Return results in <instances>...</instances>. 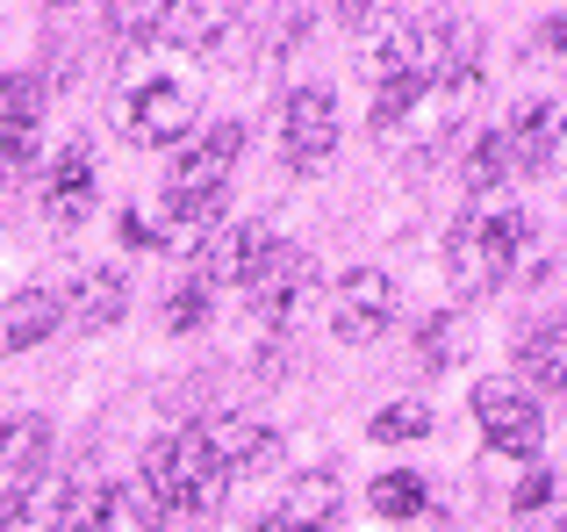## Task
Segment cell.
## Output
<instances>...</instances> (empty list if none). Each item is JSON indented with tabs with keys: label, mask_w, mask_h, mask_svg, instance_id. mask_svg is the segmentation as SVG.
Returning a JSON list of instances; mask_svg holds the SVG:
<instances>
[{
	"label": "cell",
	"mask_w": 567,
	"mask_h": 532,
	"mask_svg": "<svg viewBox=\"0 0 567 532\" xmlns=\"http://www.w3.org/2000/svg\"><path fill=\"white\" fill-rule=\"evenodd\" d=\"M395 324V280L381 266H352L331 288V331L338 346H374V338Z\"/></svg>",
	"instance_id": "cell-3"
},
{
	"label": "cell",
	"mask_w": 567,
	"mask_h": 532,
	"mask_svg": "<svg viewBox=\"0 0 567 532\" xmlns=\"http://www.w3.org/2000/svg\"><path fill=\"white\" fill-rule=\"evenodd\" d=\"M280 144H288V158L302 173L338 152V101H331V86H295L288 109H280Z\"/></svg>",
	"instance_id": "cell-8"
},
{
	"label": "cell",
	"mask_w": 567,
	"mask_h": 532,
	"mask_svg": "<svg viewBox=\"0 0 567 532\" xmlns=\"http://www.w3.org/2000/svg\"><path fill=\"white\" fill-rule=\"evenodd\" d=\"M338 504H346V482L317 468V475H302V482L288 490V504H280L274 519H280V525H295V532H331Z\"/></svg>",
	"instance_id": "cell-15"
},
{
	"label": "cell",
	"mask_w": 567,
	"mask_h": 532,
	"mask_svg": "<svg viewBox=\"0 0 567 532\" xmlns=\"http://www.w3.org/2000/svg\"><path fill=\"white\" fill-rule=\"evenodd\" d=\"M166 0H137V8H109V29L123 43H152V37H166Z\"/></svg>",
	"instance_id": "cell-22"
},
{
	"label": "cell",
	"mask_w": 567,
	"mask_h": 532,
	"mask_svg": "<svg viewBox=\"0 0 567 532\" xmlns=\"http://www.w3.org/2000/svg\"><path fill=\"white\" fill-rule=\"evenodd\" d=\"M517 367H525L532 389L567 396V317L539 324V331H525V346H517Z\"/></svg>",
	"instance_id": "cell-17"
},
{
	"label": "cell",
	"mask_w": 567,
	"mask_h": 532,
	"mask_svg": "<svg viewBox=\"0 0 567 532\" xmlns=\"http://www.w3.org/2000/svg\"><path fill=\"white\" fill-rule=\"evenodd\" d=\"M202 324H208V288L187 274L181 288L166 295V331H202Z\"/></svg>",
	"instance_id": "cell-24"
},
{
	"label": "cell",
	"mask_w": 567,
	"mask_h": 532,
	"mask_svg": "<svg viewBox=\"0 0 567 532\" xmlns=\"http://www.w3.org/2000/svg\"><path fill=\"white\" fill-rule=\"evenodd\" d=\"M43 453H51V424L43 418H8L0 424V468H8L14 482L43 475Z\"/></svg>",
	"instance_id": "cell-18"
},
{
	"label": "cell",
	"mask_w": 567,
	"mask_h": 532,
	"mask_svg": "<svg viewBox=\"0 0 567 532\" xmlns=\"http://www.w3.org/2000/svg\"><path fill=\"white\" fill-rule=\"evenodd\" d=\"M58 324H65V303H58L51 288H22V295H8V303H0V352H29V346H43Z\"/></svg>",
	"instance_id": "cell-14"
},
{
	"label": "cell",
	"mask_w": 567,
	"mask_h": 532,
	"mask_svg": "<svg viewBox=\"0 0 567 532\" xmlns=\"http://www.w3.org/2000/svg\"><path fill=\"white\" fill-rule=\"evenodd\" d=\"M245 22V8H223V0H194V8H173L166 14V43H181V51H216L230 29Z\"/></svg>",
	"instance_id": "cell-16"
},
{
	"label": "cell",
	"mask_w": 567,
	"mask_h": 532,
	"mask_svg": "<svg viewBox=\"0 0 567 532\" xmlns=\"http://www.w3.org/2000/svg\"><path fill=\"white\" fill-rule=\"evenodd\" d=\"M115 504H123V511H130V519H137V532H158V525H166V504H158V497H152V490H144V482H137V475H130V482H123V490H115Z\"/></svg>",
	"instance_id": "cell-26"
},
{
	"label": "cell",
	"mask_w": 567,
	"mask_h": 532,
	"mask_svg": "<svg viewBox=\"0 0 567 532\" xmlns=\"http://www.w3.org/2000/svg\"><path fill=\"white\" fill-rule=\"evenodd\" d=\"M460 352H467V317H460V309H431V317L416 324V367L445 375Z\"/></svg>",
	"instance_id": "cell-19"
},
{
	"label": "cell",
	"mask_w": 567,
	"mask_h": 532,
	"mask_svg": "<svg viewBox=\"0 0 567 532\" xmlns=\"http://www.w3.org/2000/svg\"><path fill=\"white\" fill-rule=\"evenodd\" d=\"M65 511H72V475H29L14 482L0 532H65Z\"/></svg>",
	"instance_id": "cell-13"
},
{
	"label": "cell",
	"mask_w": 567,
	"mask_h": 532,
	"mask_svg": "<svg viewBox=\"0 0 567 532\" xmlns=\"http://www.w3.org/2000/svg\"><path fill=\"white\" fill-rule=\"evenodd\" d=\"M8 497H14V482H8V490H0V511H8Z\"/></svg>",
	"instance_id": "cell-31"
},
{
	"label": "cell",
	"mask_w": 567,
	"mask_h": 532,
	"mask_svg": "<svg viewBox=\"0 0 567 532\" xmlns=\"http://www.w3.org/2000/svg\"><path fill=\"white\" fill-rule=\"evenodd\" d=\"M58 303H65L72 331H109L130 309V274L123 266H86V274L72 280V295H58Z\"/></svg>",
	"instance_id": "cell-11"
},
{
	"label": "cell",
	"mask_w": 567,
	"mask_h": 532,
	"mask_svg": "<svg viewBox=\"0 0 567 532\" xmlns=\"http://www.w3.org/2000/svg\"><path fill=\"white\" fill-rule=\"evenodd\" d=\"M194 130V94L181 80H144L137 94H130L123 109V137L144 144V152H158V144H181Z\"/></svg>",
	"instance_id": "cell-7"
},
{
	"label": "cell",
	"mask_w": 567,
	"mask_h": 532,
	"mask_svg": "<svg viewBox=\"0 0 567 532\" xmlns=\"http://www.w3.org/2000/svg\"><path fill=\"white\" fill-rule=\"evenodd\" d=\"M109 525H115V490L109 482H72L65 532H109Z\"/></svg>",
	"instance_id": "cell-21"
},
{
	"label": "cell",
	"mask_w": 567,
	"mask_h": 532,
	"mask_svg": "<svg viewBox=\"0 0 567 532\" xmlns=\"http://www.w3.org/2000/svg\"><path fill=\"white\" fill-rule=\"evenodd\" d=\"M539 51L567 72V14H546V22H539Z\"/></svg>",
	"instance_id": "cell-28"
},
{
	"label": "cell",
	"mask_w": 567,
	"mask_h": 532,
	"mask_svg": "<svg viewBox=\"0 0 567 532\" xmlns=\"http://www.w3.org/2000/svg\"><path fill=\"white\" fill-rule=\"evenodd\" d=\"M266 532H295V525H280V519H266Z\"/></svg>",
	"instance_id": "cell-30"
},
{
	"label": "cell",
	"mask_w": 567,
	"mask_h": 532,
	"mask_svg": "<svg viewBox=\"0 0 567 532\" xmlns=\"http://www.w3.org/2000/svg\"><path fill=\"white\" fill-rule=\"evenodd\" d=\"M539 532H567V519H546V525H539Z\"/></svg>",
	"instance_id": "cell-29"
},
{
	"label": "cell",
	"mask_w": 567,
	"mask_h": 532,
	"mask_svg": "<svg viewBox=\"0 0 567 532\" xmlns=\"http://www.w3.org/2000/svg\"><path fill=\"white\" fill-rule=\"evenodd\" d=\"M309 280H317V259H309V253H295V245H274V253H266V266L245 280L251 317H259L266 331H288V324H295V309H302V295H309Z\"/></svg>",
	"instance_id": "cell-5"
},
{
	"label": "cell",
	"mask_w": 567,
	"mask_h": 532,
	"mask_svg": "<svg viewBox=\"0 0 567 532\" xmlns=\"http://www.w3.org/2000/svg\"><path fill=\"white\" fill-rule=\"evenodd\" d=\"M166 475H173V511H216L223 490H230V475H223V461L208 453L202 424H187L181 439H166Z\"/></svg>",
	"instance_id": "cell-9"
},
{
	"label": "cell",
	"mask_w": 567,
	"mask_h": 532,
	"mask_svg": "<svg viewBox=\"0 0 567 532\" xmlns=\"http://www.w3.org/2000/svg\"><path fill=\"white\" fill-rule=\"evenodd\" d=\"M123 245H137V253H158V231H152V209H123Z\"/></svg>",
	"instance_id": "cell-27"
},
{
	"label": "cell",
	"mask_w": 567,
	"mask_h": 532,
	"mask_svg": "<svg viewBox=\"0 0 567 532\" xmlns=\"http://www.w3.org/2000/svg\"><path fill=\"white\" fill-rule=\"evenodd\" d=\"M554 490H560V482H554V468H532V475L525 482H517V497H511V511H517V519H546V511H554Z\"/></svg>",
	"instance_id": "cell-25"
},
{
	"label": "cell",
	"mask_w": 567,
	"mask_h": 532,
	"mask_svg": "<svg viewBox=\"0 0 567 532\" xmlns=\"http://www.w3.org/2000/svg\"><path fill=\"white\" fill-rule=\"evenodd\" d=\"M424 475H410V468H388V475H374V490H367V504L381 511V519H416L424 511Z\"/></svg>",
	"instance_id": "cell-20"
},
{
	"label": "cell",
	"mask_w": 567,
	"mask_h": 532,
	"mask_svg": "<svg viewBox=\"0 0 567 532\" xmlns=\"http://www.w3.org/2000/svg\"><path fill=\"white\" fill-rule=\"evenodd\" d=\"M367 432L381 439V447H402V439H424L431 432V410L424 403H388L374 424H367Z\"/></svg>",
	"instance_id": "cell-23"
},
{
	"label": "cell",
	"mask_w": 567,
	"mask_h": 532,
	"mask_svg": "<svg viewBox=\"0 0 567 532\" xmlns=\"http://www.w3.org/2000/svg\"><path fill=\"white\" fill-rule=\"evenodd\" d=\"M94 144H65V152L51 158V173H43V216H51L58 231H80L86 216H94Z\"/></svg>",
	"instance_id": "cell-10"
},
{
	"label": "cell",
	"mask_w": 567,
	"mask_h": 532,
	"mask_svg": "<svg viewBox=\"0 0 567 532\" xmlns=\"http://www.w3.org/2000/svg\"><path fill=\"white\" fill-rule=\"evenodd\" d=\"M274 245L280 238L266 224H216L202 245H194V280H202V288H245Z\"/></svg>",
	"instance_id": "cell-4"
},
{
	"label": "cell",
	"mask_w": 567,
	"mask_h": 532,
	"mask_svg": "<svg viewBox=\"0 0 567 532\" xmlns=\"http://www.w3.org/2000/svg\"><path fill=\"white\" fill-rule=\"evenodd\" d=\"M37 130H43V86L29 72H0V181H22L37 166Z\"/></svg>",
	"instance_id": "cell-6"
},
{
	"label": "cell",
	"mask_w": 567,
	"mask_h": 532,
	"mask_svg": "<svg viewBox=\"0 0 567 532\" xmlns=\"http://www.w3.org/2000/svg\"><path fill=\"white\" fill-rule=\"evenodd\" d=\"M532 224L525 209H517V187H503V195H474L467 216L453 224V238H445V280H453L460 303H482V295H496L503 280H511L517 253H525Z\"/></svg>",
	"instance_id": "cell-1"
},
{
	"label": "cell",
	"mask_w": 567,
	"mask_h": 532,
	"mask_svg": "<svg viewBox=\"0 0 567 532\" xmlns=\"http://www.w3.org/2000/svg\"><path fill=\"white\" fill-rule=\"evenodd\" d=\"M560 130H567V109H560V101H517L511 123H503L511 166H517V173H546V158H554Z\"/></svg>",
	"instance_id": "cell-12"
},
{
	"label": "cell",
	"mask_w": 567,
	"mask_h": 532,
	"mask_svg": "<svg viewBox=\"0 0 567 532\" xmlns=\"http://www.w3.org/2000/svg\"><path fill=\"white\" fill-rule=\"evenodd\" d=\"M474 424H482V439L496 453H511V461H539L546 418H539V403H532L517 381H482V389H474Z\"/></svg>",
	"instance_id": "cell-2"
}]
</instances>
